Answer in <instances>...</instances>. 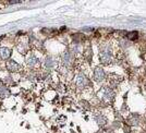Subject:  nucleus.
Here are the masks:
<instances>
[{"instance_id": "nucleus-1", "label": "nucleus", "mask_w": 146, "mask_h": 133, "mask_svg": "<svg viewBox=\"0 0 146 133\" xmlns=\"http://www.w3.org/2000/svg\"><path fill=\"white\" fill-rule=\"evenodd\" d=\"M99 58H100V61L105 63V65H108L110 63V61L112 59V50H111V47L106 45V46H103L100 48V51H99Z\"/></svg>"}, {"instance_id": "nucleus-2", "label": "nucleus", "mask_w": 146, "mask_h": 133, "mask_svg": "<svg viewBox=\"0 0 146 133\" xmlns=\"http://www.w3.org/2000/svg\"><path fill=\"white\" fill-rule=\"evenodd\" d=\"M100 97L105 102H111L113 99V97H115V93L110 87L104 86L103 88L100 90Z\"/></svg>"}, {"instance_id": "nucleus-3", "label": "nucleus", "mask_w": 146, "mask_h": 133, "mask_svg": "<svg viewBox=\"0 0 146 133\" xmlns=\"http://www.w3.org/2000/svg\"><path fill=\"white\" fill-rule=\"evenodd\" d=\"M6 68L8 71H10V72H18L20 71L21 69H22V66L20 63H18L15 60H13V59H9V60L6 62Z\"/></svg>"}, {"instance_id": "nucleus-4", "label": "nucleus", "mask_w": 146, "mask_h": 133, "mask_svg": "<svg viewBox=\"0 0 146 133\" xmlns=\"http://www.w3.org/2000/svg\"><path fill=\"white\" fill-rule=\"evenodd\" d=\"M106 78V72L104 71L103 68H99L97 66L95 70H94V74H93V79L95 80L96 82H103Z\"/></svg>"}, {"instance_id": "nucleus-5", "label": "nucleus", "mask_w": 146, "mask_h": 133, "mask_svg": "<svg viewBox=\"0 0 146 133\" xmlns=\"http://www.w3.org/2000/svg\"><path fill=\"white\" fill-rule=\"evenodd\" d=\"M87 79L84 74L79 73L76 76H75V85L79 87V88H84L86 85H87Z\"/></svg>"}, {"instance_id": "nucleus-6", "label": "nucleus", "mask_w": 146, "mask_h": 133, "mask_svg": "<svg viewBox=\"0 0 146 133\" xmlns=\"http://www.w3.org/2000/svg\"><path fill=\"white\" fill-rule=\"evenodd\" d=\"M61 61H62V65H64V66H70L73 61L72 53L69 51V50H66V51L62 54V56H61Z\"/></svg>"}, {"instance_id": "nucleus-7", "label": "nucleus", "mask_w": 146, "mask_h": 133, "mask_svg": "<svg viewBox=\"0 0 146 133\" xmlns=\"http://www.w3.org/2000/svg\"><path fill=\"white\" fill-rule=\"evenodd\" d=\"M56 65H57V61H56V59L52 57V56H47V57L45 58L44 66H45L46 69H48V70L54 69V68L56 66Z\"/></svg>"}, {"instance_id": "nucleus-8", "label": "nucleus", "mask_w": 146, "mask_h": 133, "mask_svg": "<svg viewBox=\"0 0 146 133\" xmlns=\"http://www.w3.org/2000/svg\"><path fill=\"white\" fill-rule=\"evenodd\" d=\"M12 54V50L8 47H0V59L2 60H8Z\"/></svg>"}, {"instance_id": "nucleus-9", "label": "nucleus", "mask_w": 146, "mask_h": 133, "mask_svg": "<svg viewBox=\"0 0 146 133\" xmlns=\"http://www.w3.org/2000/svg\"><path fill=\"white\" fill-rule=\"evenodd\" d=\"M38 63H39V59L37 58L36 56H34V55H31L30 57L26 59V65L30 68H35Z\"/></svg>"}, {"instance_id": "nucleus-10", "label": "nucleus", "mask_w": 146, "mask_h": 133, "mask_svg": "<svg viewBox=\"0 0 146 133\" xmlns=\"http://www.w3.org/2000/svg\"><path fill=\"white\" fill-rule=\"evenodd\" d=\"M95 121L97 122L98 126L103 127V126H105L107 123V118L103 114H97V115H95Z\"/></svg>"}, {"instance_id": "nucleus-11", "label": "nucleus", "mask_w": 146, "mask_h": 133, "mask_svg": "<svg viewBox=\"0 0 146 133\" xmlns=\"http://www.w3.org/2000/svg\"><path fill=\"white\" fill-rule=\"evenodd\" d=\"M129 122H130V124H131V126H134V127L139 126V124H140V122H141L140 116H137V115L130 116V118H129Z\"/></svg>"}, {"instance_id": "nucleus-12", "label": "nucleus", "mask_w": 146, "mask_h": 133, "mask_svg": "<svg viewBox=\"0 0 146 133\" xmlns=\"http://www.w3.org/2000/svg\"><path fill=\"white\" fill-rule=\"evenodd\" d=\"M72 53H74V54H80V53H82V45H81V43L75 42L73 44Z\"/></svg>"}, {"instance_id": "nucleus-13", "label": "nucleus", "mask_w": 146, "mask_h": 133, "mask_svg": "<svg viewBox=\"0 0 146 133\" xmlns=\"http://www.w3.org/2000/svg\"><path fill=\"white\" fill-rule=\"evenodd\" d=\"M10 95V90L6 86H0V97H8Z\"/></svg>"}, {"instance_id": "nucleus-14", "label": "nucleus", "mask_w": 146, "mask_h": 133, "mask_svg": "<svg viewBox=\"0 0 146 133\" xmlns=\"http://www.w3.org/2000/svg\"><path fill=\"white\" fill-rule=\"evenodd\" d=\"M125 36L128 37L129 39H131V41H135L139 37V33L137 32H129V33H127Z\"/></svg>"}, {"instance_id": "nucleus-15", "label": "nucleus", "mask_w": 146, "mask_h": 133, "mask_svg": "<svg viewBox=\"0 0 146 133\" xmlns=\"http://www.w3.org/2000/svg\"><path fill=\"white\" fill-rule=\"evenodd\" d=\"M11 79V78H10V76H7L6 78V80H5V81H6V82H13L12 80H10Z\"/></svg>"}]
</instances>
